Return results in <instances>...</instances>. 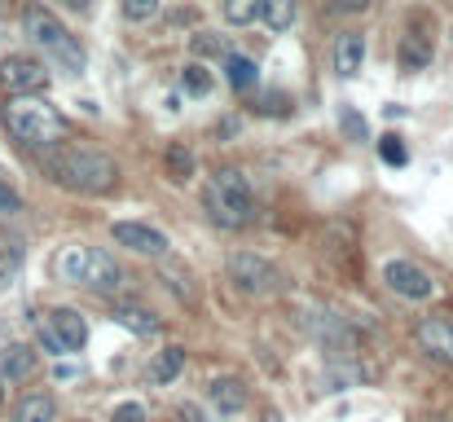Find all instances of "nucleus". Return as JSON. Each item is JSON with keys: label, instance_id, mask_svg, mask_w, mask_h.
<instances>
[{"label": "nucleus", "instance_id": "nucleus-1", "mask_svg": "<svg viewBox=\"0 0 453 422\" xmlns=\"http://www.w3.org/2000/svg\"><path fill=\"white\" fill-rule=\"evenodd\" d=\"M44 172L58 185H66L75 194H88V198H102V194L119 189V163L97 145H53V154L44 158Z\"/></svg>", "mask_w": 453, "mask_h": 422}, {"label": "nucleus", "instance_id": "nucleus-2", "mask_svg": "<svg viewBox=\"0 0 453 422\" xmlns=\"http://www.w3.org/2000/svg\"><path fill=\"white\" fill-rule=\"evenodd\" d=\"M4 128L9 137L31 150H53L66 141V119L58 106H49L40 93H13L4 102Z\"/></svg>", "mask_w": 453, "mask_h": 422}, {"label": "nucleus", "instance_id": "nucleus-3", "mask_svg": "<svg viewBox=\"0 0 453 422\" xmlns=\"http://www.w3.org/2000/svg\"><path fill=\"white\" fill-rule=\"evenodd\" d=\"M203 211L220 229H247L256 220V194L238 167H216L203 180Z\"/></svg>", "mask_w": 453, "mask_h": 422}, {"label": "nucleus", "instance_id": "nucleus-4", "mask_svg": "<svg viewBox=\"0 0 453 422\" xmlns=\"http://www.w3.org/2000/svg\"><path fill=\"white\" fill-rule=\"evenodd\" d=\"M22 31H27V40H31L53 66H62L66 75H80V71H84V49H80V40H75L44 4H27V9H22Z\"/></svg>", "mask_w": 453, "mask_h": 422}, {"label": "nucleus", "instance_id": "nucleus-5", "mask_svg": "<svg viewBox=\"0 0 453 422\" xmlns=\"http://www.w3.org/2000/svg\"><path fill=\"white\" fill-rule=\"evenodd\" d=\"M225 273H229V281H234L242 295H256V299L278 295V286H282V273H278L265 256H256V251H234V256L225 260Z\"/></svg>", "mask_w": 453, "mask_h": 422}, {"label": "nucleus", "instance_id": "nucleus-6", "mask_svg": "<svg viewBox=\"0 0 453 422\" xmlns=\"http://www.w3.org/2000/svg\"><path fill=\"white\" fill-rule=\"evenodd\" d=\"M0 88L13 97V93H44L49 88V66L40 58H27V53H9L0 62Z\"/></svg>", "mask_w": 453, "mask_h": 422}, {"label": "nucleus", "instance_id": "nucleus-7", "mask_svg": "<svg viewBox=\"0 0 453 422\" xmlns=\"http://www.w3.org/2000/svg\"><path fill=\"white\" fill-rule=\"evenodd\" d=\"M383 281H388V290H396L401 299H427L436 286H432V273L427 269H418L414 260H388L383 265Z\"/></svg>", "mask_w": 453, "mask_h": 422}, {"label": "nucleus", "instance_id": "nucleus-8", "mask_svg": "<svg viewBox=\"0 0 453 422\" xmlns=\"http://www.w3.org/2000/svg\"><path fill=\"white\" fill-rule=\"evenodd\" d=\"M414 339H418V348H423L427 357H436V361L453 365V321L445 317V312L423 317V321H418V330H414Z\"/></svg>", "mask_w": 453, "mask_h": 422}, {"label": "nucleus", "instance_id": "nucleus-9", "mask_svg": "<svg viewBox=\"0 0 453 422\" xmlns=\"http://www.w3.org/2000/svg\"><path fill=\"white\" fill-rule=\"evenodd\" d=\"M115 242L137 251V256H163L167 251V238L154 229V225H142V220H115Z\"/></svg>", "mask_w": 453, "mask_h": 422}, {"label": "nucleus", "instance_id": "nucleus-10", "mask_svg": "<svg viewBox=\"0 0 453 422\" xmlns=\"http://www.w3.org/2000/svg\"><path fill=\"white\" fill-rule=\"evenodd\" d=\"M44 326L53 330V339L62 343V352H80L88 343V326H84V317L75 308H53Z\"/></svg>", "mask_w": 453, "mask_h": 422}, {"label": "nucleus", "instance_id": "nucleus-11", "mask_svg": "<svg viewBox=\"0 0 453 422\" xmlns=\"http://www.w3.org/2000/svg\"><path fill=\"white\" fill-rule=\"evenodd\" d=\"M361 62H365V40H361L357 31H343V35L334 40V49H330L334 75H339V80H352V75H361Z\"/></svg>", "mask_w": 453, "mask_h": 422}, {"label": "nucleus", "instance_id": "nucleus-12", "mask_svg": "<svg viewBox=\"0 0 453 422\" xmlns=\"http://www.w3.org/2000/svg\"><path fill=\"white\" fill-rule=\"evenodd\" d=\"M84 286H88V290H97V295H119V286H124V269L115 265V256H106V251H93V256H88V273H84Z\"/></svg>", "mask_w": 453, "mask_h": 422}, {"label": "nucleus", "instance_id": "nucleus-13", "mask_svg": "<svg viewBox=\"0 0 453 422\" xmlns=\"http://www.w3.org/2000/svg\"><path fill=\"white\" fill-rule=\"evenodd\" d=\"M88 247L84 242H66L58 256H53V278L71 281V286H84V273H88Z\"/></svg>", "mask_w": 453, "mask_h": 422}, {"label": "nucleus", "instance_id": "nucleus-14", "mask_svg": "<svg viewBox=\"0 0 453 422\" xmlns=\"http://www.w3.org/2000/svg\"><path fill=\"white\" fill-rule=\"evenodd\" d=\"M31 374H35V348L9 343V348L0 352V379H4V383H27Z\"/></svg>", "mask_w": 453, "mask_h": 422}, {"label": "nucleus", "instance_id": "nucleus-15", "mask_svg": "<svg viewBox=\"0 0 453 422\" xmlns=\"http://www.w3.org/2000/svg\"><path fill=\"white\" fill-rule=\"evenodd\" d=\"M58 418V405L49 392H27L13 410H9V422H53Z\"/></svg>", "mask_w": 453, "mask_h": 422}, {"label": "nucleus", "instance_id": "nucleus-16", "mask_svg": "<svg viewBox=\"0 0 453 422\" xmlns=\"http://www.w3.org/2000/svg\"><path fill=\"white\" fill-rule=\"evenodd\" d=\"M396 58H401V71H405V75H414V71H427V66H432V40L410 31V35L401 40V53H396Z\"/></svg>", "mask_w": 453, "mask_h": 422}, {"label": "nucleus", "instance_id": "nucleus-17", "mask_svg": "<svg viewBox=\"0 0 453 422\" xmlns=\"http://www.w3.org/2000/svg\"><path fill=\"white\" fill-rule=\"evenodd\" d=\"M185 370V348H163V352H154V361H150V383L154 387H163V383H172L176 374Z\"/></svg>", "mask_w": 453, "mask_h": 422}, {"label": "nucleus", "instance_id": "nucleus-18", "mask_svg": "<svg viewBox=\"0 0 453 422\" xmlns=\"http://www.w3.org/2000/svg\"><path fill=\"white\" fill-rule=\"evenodd\" d=\"M211 401H216L220 414H238V410L247 405V387H242V379H216V383H211Z\"/></svg>", "mask_w": 453, "mask_h": 422}, {"label": "nucleus", "instance_id": "nucleus-19", "mask_svg": "<svg viewBox=\"0 0 453 422\" xmlns=\"http://www.w3.org/2000/svg\"><path fill=\"white\" fill-rule=\"evenodd\" d=\"M115 321L128 326V330H137V334H158L163 330V321L154 317L150 308H142V303H119L115 308Z\"/></svg>", "mask_w": 453, "mask_h": 422}, {"label": "nucleus", "instance_id": "nucleus-20", "mask_svg": "<svg viewBox=\"0 0 453 422\" xmlns=\"http://www.w3.org/2000/svg\"><path fill=\"white\" fill-rule=\"evenodd\" d=\"M225 75H229V84H234L238 93H251V88L260 84L256 62H251V58H242V53H229V58H225Z\"/></svg>", "mask_w": 453, "mask_h": 422}, {"label": "nucleus", "instance_id": "nucleus-21", "mask_svg": "<svg viewBox=\"0 0 453 422\" xmlns=\"http://www.w3.org/2000/svg\"><path fill=\"white\" fill-rule=\"evenodd\" d=\"M22 256H27L22 238H18V234H9V229H0V286L22 269Z\"/></svg>", "mask_w": 453, "mask_h": 422}, {"label": "nucleus", "instance_id": "nucleus-22", "mask_svg": "<svg viewBox=\"0 0 453 422\" xmlns=\"http://www.w3.org/2000/svg\"><path fill=\"white\" fill-rule=\"evenodd\" d=\"M158 273H163V281H167V286L176 290V299H180V303H189V308L198 303V290L189 286V281H194V273H189L185 265H176V260H167V265H163Z\"/></svg>", "mask_w": 453, "mask_h": 422}, {"label": "nucleus", "instance_id": "nucleus-23", "mask_svg": "<svg viewBox=\"0 0 453 422\" xmlns=\"http://www.w3.org/2000/svg\"><path fill=\"white\" fill-rule=\"evenodd\" d=\"M260 18L269 31H287L296 22V0H260Z\"/></svg>", "mask_w": 453, "mask_h": 422}, {"label": "nucleus", "instance_id": "nucleus-24", "mask_svg": "<svg viewBox=\"0 0 453 422\" xmlns=\"http://www.w3.org/2000/svg\"><path fill=\"white\" fill-rule=\"evenodd\" d=\"M339 133H343V141H352V145H365L370 141V124H365V115L357 106H343L339 111Z\"/></svg>", "mask_w": 453, "mask_h": 422}, {"label": "nucleus", "instance_id": "nucleus-25", "mask_svg": "<svg viewBox=\"0 0 453 422\" xmlns=\"http://www.w3.org/2000/svg\"><path fill=\"white\" fill-rule=\"evenodd\" d=\"M180 88H185L189 97H207V93H211V71L198 66V62L185 66V71H180Z\"/></svg>", "mask_w": 453, "mask_h": 422}, {"label": "nucleus", "instance_id": "nucleus-26", "mask_svg": "<svg viewBox=\"0 0 453 422\" xmlns=\"http://www.w3.org/2000/svg\"><path fill=\"white\" fill-rule=\"evenodd\" d=\"M167 176H172V180H189V176H194V154H189V145H167Z\"/></svg>", "mask_w": 453, "mask_h": 422}, {"label": "nucleus", "instance_id": "nucleus-27", "mask_svg": "<svg viewBox=\"0 0 453 422\" xmlns=\"http://www.w3.org/2000/svg\"><path fill=\"white\" fill-rule=\"evenodd\" d=\"M189 44H194V53H198V58H229V53H234V49H229V40H225V35H211V31H198Z\"/></svg>", "mask_w": 453, "mask_h": 422}, {"label": "nucleus", "instance_id": "nucleus-28", "mask_svg": "<svg viewBox=\"0 0 453 422\" xmlns=\"http://www.w3.org/2000/svg\"><path fill=\"white\" fill-rule=\"evenodd\" d=\"M225 18L234 27H247V22L260 18V0H225Z\"/></svg>", "mask_w": 453, "mask_h": 422}, {"label": "nucleus", "instance_id": "nucleus-29", "mask_svg": "<svg viewBox=\"0 0 453 422\" xmlns=\"http://www.w3.org/2000/svg\"><path fill=\"white\" fill-rule=\"evenodd\" d=\"M379 154H383L388 167H405V158H410V150L401 145V137H383L379 141Z\"/></svg>", "mask_w": 453, "mask_h": 422}, {"label": "nucleus", "instance_id": "nucleus-30", "mask_svg": "<svg viewBox=\"0 0 453 422\" xmlns=\"http://www.w3.org/2000/svg\"><path fill=\"white\" fill-rule=\"evenodd\" d=\"M124 13L133 18V22H146L158 13V0H124Z\"/></svg>", "mask_w": 453, "mask_h": 422}, {"label": "nucleus", "instance_id": "nucleus-31", "mask_svg": "<svg viewBox=\"0 0 453 422\" xmlns=\"http://www.w3.org/2000/svg\"><path fill=\"white\" fill-rule=\"evenodd\" d=\"M256 111H260V115H287L291 106H287V97H282V93H269V97H260V102H256Z\"/></svg>", "mask_w": 453, "mask_h": 422}, {"label": "nucleus", "instance_id": "nucleus-32", "mask_svg": "<svg viewBox=\"0 0 453 422\" xmlns=\"http://www.w3.org/2000/svg\"><path fill=\"white\" fill-rule=\"evenodd\" d=\"M0 211H9V216H13V211H22L18 189H13V185H4V180H0Z\"/></svg>", "mask_w": 453, "mask_h": 422}, {"label": "nucleus", "instance_id": "nucleus-33", "mask_svg": "<svg viewBox=\"0 0 453 422\" xmlns=\"http://www.w3.org/2000/svg\"><path fill=\"white\" fill-rule=\"evenodd\" d=\"M111 422H146V410H142L137 401H133V405H119V410H115V418H111Z\"/></svg>", "mask_w": 453, "mask_h": 422}, {"label": "nucleus", "instance_id": "nucleus-34", "mask_svg": "<svg viewBox=\"0 0 453 422\" xmlns=\"http://www.w3.org/2000/svg\"><path fill=\"white\" fill-rule=\"evenodd\" d=\"M334 9H339V13H365L370 0H334Z\"/></svg>", "mask_w": 453, "mask_h": 422}, {"label": "nucleus", "instance_id": "nucleus-35", "mask_svg": "<svg viewBox=\"0 0 453 422\" xmlns=\"http://www.w3.org/2000/svg\"><path fill=\"white\" fill-rule=\"evenodd\" d=\"M62 4H66L71 13H88V9H93V0H62Z\"/></svg>", "mask_w": 453, "mask_h": 422}, {"label": "nucleus", "instance_id": "nucleus-36", "mask_svg": "<svg viewBox=\"0 0 453 422\" xmlns=\"http://www.w3.org/2000/svg\"><path fill=\"white\" fill-rule=\"evenodd\" d=\"M180 418H185V422H207L198 410H194V405H180Z\"/></svg>", "mask_w": 453, "mask_h": 422}, {"label": "nucleus", "instance_id": "nucleus-37", "mask_svg": "<svg viewBox=\"0 0 453 422\" xmlns=\"http://www.w3.org/2000/svg\"><path fill=\"white\" fill-rule=\"evenodd\" d=\"M9 13H13V0H0V22H4Z\"/></svg>", "mask_w": 453, "mask_h": 422}, {"label": "nucleus", "instance_id": "nucleus-38", "mask_svg": "<svg viewBox=\"0 0 453 422\" xmlns=\"http://www.w3.org/2000/svg\"><path fill=\"white\" fill-rule=\"evenodd\" d=\"M414 422H453V418H441V414H423V418H414Z\"/></svg>", "mask_w": 453, "mask_h": 422}, {"label": "nucleus", "instance_id": "nucleus-39", "mask_svg": "<svg viewBox=\"0 0 453 422\" xmlns=\"http://www.w3.org/2000/svg\"><path fill=\"white\" fill-rule=\"evenodd\" d=\"M265 422H282V418H278V414H265Z\"/></svg>", "mask_w": 453, "mask_h": 422}, {"label": "nucleus", "instance_id": "nucleus-40", "mask_svg": "<svg viewBox=\"0 0 453 422\" xmlns=\"http://www.w3.org/2000/svg\"><path fill=\"white\" fill-rule=\"evenodd\" d=\"M0 401H4V379H0Z\"/></svg>", "mask_w": 453, "mask_h": 422}]
</instances>
